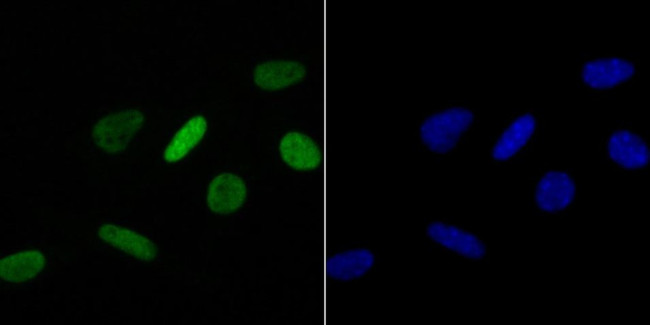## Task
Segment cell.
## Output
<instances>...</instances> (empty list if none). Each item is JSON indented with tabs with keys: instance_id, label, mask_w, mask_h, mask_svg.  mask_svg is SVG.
Returning <instances> with one entry per match:
<instances>
[{
	"instance_id": "1",
	"label": "cell",
	"mask_w": 650,
	"mask_h": 325,
	"mask_svg": "<svg viewBox=\"0 0 650 325\" xmlns=\"http://www.w3.org/2000/svg\"><path fill=\"white\" fill-rule=\"evenodd\" d=\"M476 122L474 111L462 105H450L424 116L417 124L416 138L432 154L454 151Z\"/></svg>"
},
{
	"instance_id": "10",
	"label": "cell",
	"mask_w": 650,
	"mask_h": 325,
	"mask_svg": "<svg viewBox=\"0 0 650 325\" xmlns=\"http://www.w3.org/2000/svg\"><path fill=\"white\" fill-rule=\"evenodd\" d=\"M537 129V119L531 113H523L513 119L494 141L490 157L493 161L506 162L517 155L531 140Z\"/></svg>"
},
{
	"instance_id": "2",
	"label": "cell",
	"mask_w": 650,
	"mask_h": 325,
	"mask_svg": "<svg viewBox=\"0 0 650 325\" xmlns=\"http://www.w3.org/2000/svg\"><path fill=\"white\" fill-rule=\"evenodd\" d=\"M282 163L296 173H311L326 166V144L302 130H289L278 143Z\"/></svg>"
},
{
	"instance_id": "9",
	"label": "cell",
	"mask_w": 650,
	"mask_h": 325,
	"mask_svg": "<svg viewBox=\"0 0 650 325\" xmlns=\"http://www.w3.org/2000/svg\"><path fill=\"white\" fill-rule=\"evenodd\" d=\"M606 150L611 161L626 170L643 169L650 161V150L645 140L626 129L616 130L609 136Z\"/></svg>"
},
{
	"instance_id": "14",
	"label": "cell",
	"mask_w": 650,
	"mask_h": 325,
	"mask_svg": "<svg viewBox=\"0 0 650 325\" xmlns=\"http://www.w3.org/2000/svg\"><path fill=\"white\" fill-rule=\"evenodd\" d=\"M44 264V256L36 250L11 254L1 259V278L8 282L26 281L37 275Z\"/></svg>"
},
{
	"instance_id": "13",
	"label": "cell",
	"mask_w": 650,
	"mask_h": 325,
	"mask_svg": "<svg viewBox=\"0 0 650 325\" xmlns=\"http://www.w3.org/2000/svg\"><path fill=\"white\" fill-rule=\"evenodd\" d=\"M208 128L207 120L196 115L187 120L174 134L163 152V158L169 163L178 162L186 157L202 140Z\"/></svg>"
},
{
	"instance_id": "6",
	"label": "cell",
	"mask_w": 650,
	"mask_h": 325,
	"mask_svg": "<svg viewBox=\"0 0 650 325\" xmlns=\"http://www.w3.org/2000/svg\"><path fill=\"white\" fill-rule=\"evenodd\" d=\"M379 255L370 247H353L324 258V279L350 282L369 275L378 265Z\"/></svg>"
},
{
	"instance_id": "11",
	"label": "cell",
	"mask_w": 650,
	"mask_h": 325,
	"mask_svg": "<svg viewBox=\"0 0 650 325\" xmlns=\"http://www.w3.org/2000/svg\"><path fill=\"white\" fill-rule=\"evenodd\" d=\"M248 195L246 182L237 174L224 172L212 179L207 191V204L218 214H231L239 210Z\"/></svg>"
},
{
	"instance_id": "7",
	"label": "cell",
	"mask_w": 650,
	"mask_h": 325,
	"mask_svg": "<svg viewBox=\"0 0 650 325\" xmlns=\"http://www.w3.org/2000/svg\"><path fill=\"white\" fill-rule=\"evenodd\" d=\"M635 65L621 57H601L585 62L580 70L582 83L589 89L606 91L630 81Z\"/></svg>"
},
{
	"instance_id": "3",
	"label": "cell",
	"mask_w": 650,
	"mask_h": 325,
	"mask_svg": "<svg viewBox=\"0 0 650 325\" xmlns=\"http://www.w3.org/2000/svg\"><path fill=\"white\" fill-rule=\"evenodd\" d=\"M424 233L433 244L464 259L480 261L487 256L485 242L475 233L458 225L432 220L425 225Z\"/></svg>"
},
{
	"instance_id": "4",
	"label": "cell",
	"mask_w": 650,
	"mask_h": 325,
	"mask_svg": "<svg viewBox=\"0 0 650 325\" xmlns=\"http://www.w3.org/2000/svg\"><path fill=\"white\" fill-rule=\"evenodd\" d=\"M143 121V113L136 109H124L112 113L95 125L94 140L105 152L121 151L142 126Z\"/></svg>"
},
{
	"instance_id": "5",
	"label": "cell",
	"mask_w": 650,
	"mask_h": 325,
	"mask_svg": "<svg viewBox=\"0 0 650 325\" xmlns=\"http://www.w3.org/2000/svg\"><path fill=\"white\" fill-rule=\"evenodd\" d=\"M309 75L300 59L274 58L259 63L253 71V83L261 90L284 91L304 83Z\"/></svg>"
},
{
	"instance_id": "8",
	"label": "cell",
	"mask_w": 650,
	"mask_h": 325,
	"mask_svg": "<svg viewBox=\"0 0 650 325\" xmlns=\"http://www.w3.org/2000/svg\"><path fill=\"white\" fill-rule=\"evenodd\" d=\"M576 196L573 178L565 171L551 170L538 181L535 189L536 206L547 213L568 208Z\"/></svg>"
},
{
	"instance_id": "12",
	"label": "cell",
	"mask_w": 650,
	"mask_h": 325,
	"mask_svg": "<svg viewBox=\"0 0 650 325\" xmlns=\"http://www.w3.org/2000/svg\"><path fill=\"white\" fill-rule=\"evenodd\" d=\"M99 237L120 250L143 261H152L158 253L156 245L145 236L132 230L103 224L98 229Z\"/></svg>"
}]
</instances>
